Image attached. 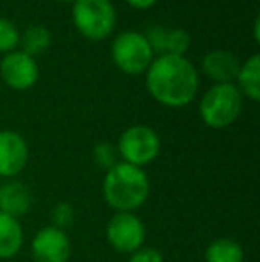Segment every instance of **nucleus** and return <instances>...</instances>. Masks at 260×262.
<instances>
[{
	"mask_svg": "<svg viewBox=\"0 0 260 262\" xmlns=\"http://www.w3.org/2000/svg\"><path fill=\"white\" fill-rule=\"evenodd\" d=\"M237 90L251 102L260 100V55L251 54L244 62H241L237 73Z\"/></svg>",
	"mask_w": 260,
	"mask_h": 262,
	"instance_id": "obj_14",
	"label": "nucleus"
},
{
	"mask_svg": "<svg viewBox=\"0 0 260 262\" xmlns=\"http://www.w3.org/2000/svg\"><path fill=\"white\" fill-rule=\"evenodd\" d=\"M150 194V180L143 168L118 162L104 179L105 202L118 212H134Z\"/></svg>",
	"mask_w": 260,
	"mask_h": 262,
	"instance_id": "obj_2",
	"label": "nucleus"
},
{
	"mask_svg": "<svg viewBox=\"0 0 260 262\" xmlns=\"http://www.w3.org/2000/svg\"><path fill=\"white\" fill-rule=\"evenodd\" d=\"M72 21L89 41H102L114 32L116 9L111 0H73Z\"/></svg>",
	"mask_w": 260,
	"mask_h": 262,
	"instance_id": "obj_3",
	"label": "nucleus"
},
{
	"mask_svg": "<svg viewBox=\"0 0 260 262\" xmlns=\"http://www.w3.org/2000/svg\"><path fill=\"white\" fill-rule=\"evenodd\" d=\"M258 27H260V18L257 16V18H255V24H253V36H255V41H260V36H258Z\"/></svg>",
	"mask_w": 260,
	"mask_h": 262,
	"instance_id": "obj_23",
	"label": "nucleus"
},
{
	"mask_svg": "<svg viewBox=\"0 0 260 262\" xmlns=\"http://www.w3.org/2000/svg\"><path fill=\"white\" fill-rule=\"evenodd\" d=\"M50 43H52V34L43 25H29L23 34H20L21 52L34 59L38 55L45 54L50 49Z\"/></svg>",
	"mask_w": 260,
	"mask_h": 262,
	"instance_id": "obj_16",
	"label": "nucleus"
},
{
	"mask_svg": "<svg viewBox=\"0 0 260 262\" xmlns=\"http://www.w3.org/2000/svg\"><path fill=\"white\" fill-rule=\"evenodd\" d=\"M23 245V230L16 217L0 212V259H11Z\"/></svg>",
	"mask_w": 260,
	"mask_h": 262,
	"instance_id": "obj_15",
	"label": "nucleus"
},
{
	"mask_svg": "<svg viewBox=\"0 0 260 262\" xmlns=\"http://www.w3.org/2000/svg\"><path fill=\"white\" fill-rule=\"evenodd\" d=\"M94 161L102 168L111 169L114 164H118V148L111 143H98L94 146Z\"/></svg>",
	"mask_w": 260,
	"mask_h": 262,
	"instance_id": "obj_19",
	"label": "nucleus"
},
{
	"mask_svg": "<svg viewBox=\"0 0 260 262\" xmlns=\"http://www.w3.org/2000/svg\"><path fill=\"white\" fill-rule=\"evenodd\" d=\"M201 68L216 84H233L241 68V61L233 52L223 49L210 50L201 59Z\"/></svg>",
	"mask_w": 260,
	"mask_h": 262,
	"instance_id": "obj_12",
	"label": "nucleus"
},
{
	"mask_svg": "<svg viewBox=\"0 0 260 262\" xmlns=\"http://www.w3.org/2000/svg\"><path fill=\"white\" fill-rule=\"evenodd\" d=\"M0 77L11 90L27 91L38 82L39 66L34 57L21 50H13L4 55L0 61Z\"/></svg>",
	"mask_w": 260,
	"mask_h": 262,
	"instance_id": "obj_8",
	"label": "nucleus"
},
{
	"mask_svg": "<svg viewBox=\"0 0 260 262\" xmlns=\"http://www.w3.org/2000/svg\"><path fill=\"white\" fill-rule=\"evenodd\" d=\"M31 252L36 262H68L72 241L61 228L45 227L34 235Z\"/></svg>",
	"mask_w": 260,
	"mask_h": 262,
	"instance_id": "obj_9",
	"label": "nucleus"
},
{
	"mask_svg": "<svg viewBox=\"0 0 260 262\" xmlns=\"http://www.w3.org/2000/svg\"><path fill=\"white\" fill-rule=\"evenodd\" d=\"M146 228L134 212H116L107 225V241L122 253H134L145 245Z\"/></svg>",
	"mask_w": 260,
	"mask_h": 262,
	"instance_id": "obj_7",
	"label": "nucleus"
},
{
	"mask_svg": "<svg viewBox=\"0 0 260 262\" xmlns=\"http://www.w3.org/2000/svg\"><path fill=\"white\" fill-rule=\"evenodd\" d=\"M153 55H185L191 47V36L184 29H166L162 25H153L145 32Z\"/></svg>",
	"mask_w": 260,
	"mask_h": 262,
	"instance_id": "obj_11",
	"label": "nucleus"
},
{
	"mask_svg": "<svg viewBox=\"0 0 260 262\" xmlns=\"http://www.w3.org/2000/svg\"><path fill=\"white\" fill-rule=\"evenodd\" d=\"M116 148L123 162L143 168L155 161L160 154V138L153 128L146 125H134L120 136Z\"/></svg>",
	"mask_w": 260,
	"mask_h": 262,
	"instance_id": "obj_6",
	"label": "nucleus"
},
{
	"mask_svg": "<svg viewBox=\"0 0 260 262\" xmlns=\"http://www.w3.org/2000/svg\"><path fill=\"white\" fill-rule=\"evenodd\" d=\"M244 250L237 241L219 237L212 241L205 250V262H243Z\"/></svg>",
	"mask_w": 260,
	"mask_h": 262,
	"instance_id": "obj_17",
	"label": "nucleus"
},
{
	"mask_svg": "<svg viewBox=\"0 0 260 262\" xmlns=\"http://www.w3.org/2000/svg\"><path fill=\"white\" fill-rule=\"evenodd\" d=\"M59 2H73V0H59Z\"/></svg>",
	"mask_w": 260,
	"mask_h": 262,
	"instance_id": "obj_24",
	"label": "nucleus"
},
{
	"mask_svg": "<svg viewBox=\"0 0 260 262\" xmlns=\"http://www.w3.org/2000/svg\"><path fill=\"white\" fill-rule=\"evenodd\" d=\"M54 227L56 228H61V230H64L66 227H69V225L73 223V217H75V210L69 204H57V207L54 209Z\"/></svg>",
	"mask_w": 260,
	"mask_h": 262,
	"instance_id": "obj_20",
	"label": "nucleus"
},
{
	"mask_svg": "<svg viewBox=\"0 0 260 262\" xmlns=\"http://www.w3.org/2000/svg\"><path fill=\"white\" fill-rule=\"evenodd\" d=\"M130 7L134 9H139V11H145V9H150V7L155 6L159 0H125Z\"/></svg>",
	"mask_w": 260,
	"mask_h": 262,
	"instance_id": "obj_22",
	"label": "nucleus"
},
{
	"mask_svg": "<svg viewBox=\"0 0 260 262\" xmlns=\"http://www.w3.org/2000/svg\"><path fill=\"white\" fill-rule=\"evenodd\" d=\"M243 111V95L235 84H214L200 102V118L210 128H226Z\"/></svg>",
	"mask_w": 260,
	"mask_h": 262,
	"instance_id": "obj_4",
	"label": "nucleus"
},
{
	"mask_svg": "<svg viewBox=\"0 0 260 262\" xmlns=\"http://www.w3.org/2000/svg\"><path fill=\"white\" fill-rule=\"evenodd\" d=\"M32 205V194L25 184L18 180L0 186V212L13 216L18 220V216H23Z\"/></svg>",
	"mask_w": 260,
	"mask_h": 262,
	"instance_id": "obj_13",
	"label": "nucleus"
},
{
	"mask_svg": "<svg viewBox=\"0 0 260 262\" xmlns=\"http://www.w3.org/2000/svg\"><path fill=\"white\" fill-rule=\"evenodd\" d=\"M111 57L120 72L127 75H141L152 64L153 52L143 32L123 31L112 39Z\"/></svg>",
	"mask_w": 260,
	"mask_h": 262,
	"instance_id": "obj_5",
	"label": "nucleus"
},
{
	"mask_svg": "<svg viewBox=\"0 0 260 262\" xmlns=\"http://www.w3.org/2000/svg\"><path fill=\"white\" fill-rule=\"evenodd\" d=\"M129 262H164V257L159 250L141 246V248L135 250L134 253H130Z\"/></svg>",
	"mask_w": 260,
	"mask_h": 262,
	"instance_id": "obj_21",
	"label": "nucleus"
},
{
	"mask_svg": "<svg viewBox=\"0 0 260 262\" xmlns=\"http://www.w3.org/2000/svg\"><path fill=\"white\" fill-rule=\"evenodd\" d=\"M145 73L148 93L164 107L187 105L200 88L198 70L185 55H159Z\"/></svg>",
	"mask_w": 260,
	"mask_h": 262,
	"instance_id": "obj_1",
	"label": "nucleus"
},
{
	"mask_svg": "<svg viewBox=\"0 0 260 262\" xmlns=\"http://www.w3.org/2000/svg\"><path fill=\"white\" fill-rule=\"evenodd\" d=\"M29 161V146L14 130H0V177L13 179Z\"/></svg>",
	"mask_w": 260,
	"mask_h": 262,
	"instance_id": "obj_10",
	"label": "nucleus"
},
{
	"mask_svg": "<svg viewBox=\"0 0 260 262\" xmlns=\"http://www.w3.org/2000/svg\"><path fill=\"white\" fill-rule=\"evenodd\" d=\"M20 43V32L16 25L7 18H0V54H9L16 50Z\"/></svg>",
	"mask_w": 260,
	"mask_h": 262,
	"instance_id": "obj_18",
	"label": "nucleus"
}]
</instances>
